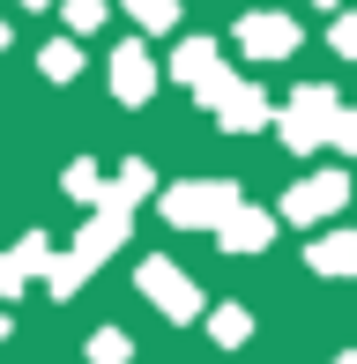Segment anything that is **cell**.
<instances>
[{
	"instance_id": "1",
	"label": "cell",
	"mask_w": 357,
	"mask_h": 364,
	"mask_svg": "<svg viewBox=\"0 0 357 364\" xmlns=\"http://www.w3.org/2000/svg\"><path fill=\"white\" fill-rule=\"evenodd\" d=\"M127 230H134V208H127V201H97V208H90V223H82V238H75L68 253H60L53 268H45L53 297H75V290H82L90 275L105 268V260L119 253V245H127Z\"/></svg>"
},
{
	"instance_id": "2",
	"label": "cell",
	"mask_w": 357,
	"mask_h": 364,
	"mask_svg": "<svg viewBox=\"0 0 357 364\" xmlns=\"http://www.w3.org/2000/svg\"><path fill=\"white\" fill-rule=\"evenodd\" d=\"M238 201H246V193H238L231 178H178V186H164V216L178 230H216Z\"/></svg>"
},
{
	"instance_id": "3",
	"label": "cell",
	"mask_w": 357,
	"mask_h": 364,
	"mask_svg": "<svg viewBox=\"0 0 357 364\" xmlns=\"http://www.w3.org/2000/svg\"><path fill=\"white\" fill-rule=\"evenodd\" d=\"M335 112H343V105H335V90L305 82V90L283 105V119H275V127H283V149H290V156H313V149H328V127H335Z\"/></svg>"
},
{
	"instance_id": "4",
	"label": "cell",
	"mask_w": 357,
	"mask_h": 364,
	"mask_svg": "<svg viewBox=\"0 0 357 364\" xmlns=\"http://www.w3.org/2000/svg\"><path fill=\"white\" fill-rule=\"evenodd\" d=\"M134 283H142V297H149L164 320H201V312H208L201 283H193L178 260H142V268H134Z\"/></svg>"
},
{
	"instance_id": "5",
	"label": "cell",
	"mask_w": 357,
	"mask_h": 364,
	"mask_svg": "<svg viewBox=\"0 0 357 364\" xmlns=\"http://www.w3.org/2000/svg\"><path fill=\"white\" fill-rule=\"evenodd\" d=\"M193 97L216 112V127H223V134H261V127L275 119V112H268V97L253 90V82H238V75H216L208 90H193Z\"/></svg>"
},
{
	"instance_id": "6",
	"label": "cell",
	"mask_w": 357,
	"mask_h": 364,
	"mask_svg": "<svg viewBox=\"0 0 357 364\" xmlns=\"http://www.w3.org/2000/svg\"><path fill=\"white\" fill-rule=\"evenodd\" d=\"M343 201H350V171H313V178H298V186L283 193V223L313 230V223H328Z\"/></svg>"
},
{
	"instance_id": "7",
	"label": "cell",
	"mask_w": 357,
	"mask_h": 364,
	"mask_svg": "<svg viewBox=\"0 0 357 364\" xmlns=\"http://www.w3.org/2000/svg\"><path fill=\"white\" fill-rule=\"evenodd\" d=\"M238 53H246V60H290V53H298V23L275 15V8L238 15Z\"/></svg>"
},
{
	"instance_id": "8",
	"label": "cell",
	"mask_w": 357,
	"mask_h": 364,
	"mask_svg": "<svg viewBox=\"0 0 357 364\" xmlns=\"http://www.w3.org/2000/svg\"><path fill=\"white\" fill-rule=\"evenodd\" d=\"M112 97H119V105H149L156 97V60H149L142 38H127L119 53H112Z\"/></svg>"
},
{
	"instance_id": "9",
	"label": "cell",
	"mask_w": 357,
	"mask_h": 364,
	"mask_svg": "<svg viewBox=\"0 0 357 364\" xmlns=\"http://www.w3.org/2000/svg\"><path fill=\"white\" fill-rule=\"evenodd\" d=\"M216 245H223V253H268V245H275V216L253 208V201H238L231 216L216 223Z\"/></svg>"
},
{
	"instance_id": "10",
	"label": "cell",
	"mask_w": 357,
	"mask_h": 364,
	"mask_svg": "<svg viewBox=\"0 0 357 364\" xmlns=\"http://www.w3.org/2000/svg\"><path fill=\"white\" fill-rule=\"evenodd\" d=\"M216 75H223V45H216V38H178V53H171V82L208 90Z\"/></svg>"
},
{
	"instance_id": "11",
	"label": "cell",
	"mask_w": 357,
	"mask_h": 364,
	"mask_svg": "<svg viewBox=\"0 0 357 364\" xmlns=\"http://www.w3.org/2000/svg\"><path fill=\"white\" fill-rule=\"evenodd\" d=\"M305 268L328 275V283L335 275H357V230H320V238L305 245Z\"/></svg>"
},
{
	"instance_id": "12",
	"label": "cell",
	"mask_w": 357,
	"mask_h": 364,
	"mask_svg": "<svg viewBox=\"0 0 357 364\" xmlns=\"http://www.w3.org/2000/svg\"><path fill=\"white\" fill-rule=\"evenodd\" d=\"M149 193H156V171H149L142 156H127L119 178H105V193H97V201H127V208H134V201H149Z\"/></svg>"
},
{
	"instance_id": "13",
	"label": "cell",
	"mask_w": 357,
	"mask_h": 364,
	"mask_svg": "<svg viewBox=\"0 0 357 364\" xmlns=\"http://www.w3.org/2000/svg\"><path fill=\"white\" fill-rule=\"evenodd\" d=\"M201 320H208V342H216V350L253 342V312H246V305H216V312H201Z\"/></svg>"
},
{
	"instance_id": "14",
	"label": "cell",
	"mask_w": 357,
	"mask_h": 364,
	"mask_svg": "<svg viewBox=\"0 0 357 364\" xmlns=\"http://www.w3.org/2000/svg\"><path fill=\"white\" fill-rule=\"evenodd\" d=\"M127 23L142 38H164V30H178V0H127Z\"/></svg>"
},
{
	"instance_id": "15",
	"label": "cell",
	"mask_w": 357,
	"mask_h": 364,
	"mask_svg": "<svg viewBox=\"0 0 357 364\" xmlns=\"http://www.w3.org/2000/svg\"><path fill=\"white\" fill-rule=\"evenodd\" d=\"M38 68H45V82H75V75H82V45L53 38V45H45V53H38Z\"/></svg>"
},
{
	"instance_id": "16",
	"label": "cell",
	"mask_w": 357,
	"mask_h": 364,
	"mask_svg": "<svg viewBox=\"0 0 357 364\" xmlns=\"http://www.w3.org/2000/svg\"><path fill=\"white\" fill-rule=\"evenodd\" d=\"M8 260H15V268H23V283H38V275H45V268H53V238H45V230H30V238H23V245H15V253H8Z\"/></svg>"
},
{
	"instance_id": "17",
	"label": "cell",
	"mask_w": 357,
	"mask_h": 364,
	"mask_svg": "<svg viewBox=\"0 0 357 364\" xmlns=\"http://www.w3.org/2000/svg\"><path fill=\"white\" fill-rule=\"evenodd\" d=\"M90 364H134V342H127L119 327H97L90 335Z\"/></svg>"
},
{
	"instance_id": "18",
	"label": "cell",
	"mask_w": 357,
	"mask_h": 364,
	"mask_svg": "<svg viewBox=\"0 0 357 364\" xmlns=\"http://www.w3.org/2000/svg\"><path fill=\"white\" fill-rule=\"evenodd\" d=\"M60 186H68V201H90V208H97V193H105V171H97V164H68V178H60Z\"/></svg>"
},
{
	"instance_id": "19",
	"label": "cell",
	"mask_w": 357,
	"mask_h": 364,
	"mask_svg": "<svg viewBox=\"0 0 357 364\" xmlns=\"http://www.w3.org/2000/svg\"><path fill=\"white\" fill-rule=\"evenodd\" d=\"M68 30H75V38L105 30V0H68Z\"/></svg>"
},
{
	"instance_id": "20",
	"label": "cell",
	"mask_w": 357,
	"mask_h": 364,
	"mask_svg": "<svg viewBox=\"0 0 357 364\" xmlns=\"http://www.w3.org/2000/svg\"><path fill=\"white\" fill-rule=\"evenodd\" d=\"M328 149H350V156H357V112H335V127H328Z\"/></svg>"
},
{
	"instance_id": "21",
	"label": "cell",
	"mask_w": 357,
	"mask_h": 364,
	"mask_svg": "<svg viewBox=\"0 0 357 364\" xmlns=\"http://www.w3.org/2000/svg\"><path fill=\"white\" fill-rule=\"evenodd\" d=\"M328 38H335V53H343V60H357V15H343V23H335Z\"/></svg>"
},
{
	"instance_id": "22",
	"label": "cell",
	"mask_w": 357,
	"mask_h": 364,
	"mask_svg": "<svg viewBox=\"0 0 357 364\" xmlns=\"http://www.w3.org/2000/svg\"><path fill=\"white\" fill-rule=\"evenodd\" d=\"M15 290H23V268H15V260L0 253V297H15Z\"/></svg>"
},
{
	"instance_id": "23",
	"label": "cell",
	"mask_w": 357,
	"mask_h": 364,
	"mask_svg": "<svg viewBox=\"0 0 357 364\" xmlns=\"http://www.w3.org/2000/svg\"><path fill=\"white\" fill-rule=\"evenodd\" d=\"M8 327H15V320H8V312H0V342H8Z\"/></svg>"
},
{
	"instance_id": "24",
	"label": "cell",
	"mask_w": 357,
	"mask_h": 364,
	"mask_svg": "<svg viewBox=\"0 0 357 364\" xmlns=\"http://www.w3.org/2000/svg\"><path fill=\"white\" fill-rule=\"evenodd\" d=\"M335 364H357V350H343V357H335Z\"/></svg>"
},
{
	"instance_id": "25",
	"label": "cell",
	"mask_w": 357,
	"mask_h": 364,
	"mask_svg": "<svg viewBox=\"0 0 357 364\" xmlns=\"http://www.w3.org/2000/svg\"><path fill=\"white\" fill-rule=\"evenodd\" d=\"M23 8H53V0H23Z\"/></svg>"
},
{
	"instance_id": "26",
	"label": "cell",
	"mask_w": 357,
	"mask_h": 364,
	"mask_svg": "<svg viewBox=\"0 0 357 364\" xmlns=\"http://www.w3.org/2000/svg\"><path fill=\"white\" fill-rule=\"evenodd\" d=\"M0 53H8V23H0Z\"/></svg>"
},
{
	"instance_id": "27",
	"label": "cell",
	"mask_w": 357,
	"mask_h": 364,
	"mask_svg": "<svg viewBox=\"0 0 357 364\" xmlns=\"http://www.w3.org/2000/svg\"><path fill=\"white\" fill-rule=\"evenodd\" d=\"M313 8H335V0H313Z\"/></svg>"
}]
</instances>
